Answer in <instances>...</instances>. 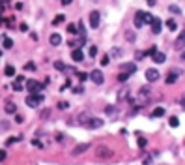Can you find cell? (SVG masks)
<instances>
[{
    "instance_id": "1",
    "label": "cell",
    "mask_w": 185,
    "mask_h": 165,
    "mask_svg": "<svg viewBox=\"0 0 185 165\" xmlns=\"http://www.w3.org/2000/svg\"><path fill=\"white\" fill-rule=\"evenodd\" d=\"M39 103H43V96H41L39 92L26 96V105H28V107H38Z\"/></svg>"
},
{
    "instance_id": "2",
    "label": "cell",
    "mask_w": 185,
    "mask_h": 165,
    "mask_svg": "<svg viewBox=\"0 0 185 165\" xmlns=\"http://www.w3.org/2000/svg\"><path fill=\"white\" fill-rule=\"evenodd\" d=\"M45 88V82L41 85V82H38V81H34V79H30V81H26V90H30L32 94H36V92H41Z\"/></svg>"
},
{
    "instance_id": "3",
    "label": "cell",
    "mask_w": 185,
    "mask_h": 165,
    "mask_svg": "<svg viewBox=\"0 0 185 165\" xmlns=\"http://www.w3.org/2000/svg\"><path fill=\"white\" fill-rule=\"evenodd\" d=\"M90 79H92V82H94V85H103L105 77H103V71H99V70H94V71L90 73Z\"/></svg>"
},
{
    "instance_id": "4",
    "label": "cell",
    "mask_w": 185,
    "mask_h": 165,
    "mask_svg": "<svg viewBox=\"0 0 185 165\" xmlns=\"http://www.w3.org/2000/svg\"><path fill=\"white\" fill-rule=\"evenodd\" d=\"M105 120H101V118H90L88 122H86V128H90V130H97V128H101Z\"/></svg>"
},
{
    "instance_id": "5",
    "label": "cell",
    "mask_w": 185,
    "mask_h": 165,
    "mask_svg": "<svg viewBox=\"0 0 185 165\" xmlns=\"http://www.w3.org/2000/svg\"><path fill=\"white\" fill-rule=\"evenodd\" d=\"M179 73H181V71L179 70H172L170 73L166 75V79H164V82H166V85H174V82L178 81V77H179Z\"/></svg>"
},
{
    "instance_id": "6",
    "label": "cell",
    "mask_w": 185,
    "mask_h": 165,
    "mask_svg": "<svg viewBox=\"0 0 185 165\" xmlns=\"http://www.w3.org/2000/svg\"><path fill=\"white\" fill-rule=\"evenodd\" d=\"M99 19H101V13L99 11H92L90 13V27L92 28H97V27H99Z\"/></svg>"
},
{
    "instance_id": "7",
    "label": "cell",
    "mask_w": 185,
    "mask_h": 165,
    "mask_svg": "<svg viewBox=\"0 0 185 165\" xmlns=\"http://www.w3.org/2000/svg\"><path fill=\"white\" fill-rule=\"evenodd\" d=\"M95 156H97V158H101V159H105V158H110V156H112V152H110L107 146H99V148L95 150Z\"/></svg>"
},
{
    "instance_id": "8",
    "label": "cell",
    "mask_w": 185,
    "mask_h": 165,
    "mask_svg": "<svg viewBox=\"0 0 185 165\" xmlns=\"http://www.w3.org/2000/svg\"><path fill=\"white\" fill-rule=\"evenodd\" d=\"M150 24H152V32H153V34H159V32H161V28H163V23H161V19L153 17Z\"/></svg>"
},
{
    "instance_id": "9",
    "label": "cell",
    "mask_w": 185,
    "mask_h": 165,
    "mask_svg": "<svg viewBox=\"0 0 185 165\" xmlns=\"http://www.w3.org/2000/svg\"><path fill=\"white\" fill-rule=\"evenodd\" d=\"M122 71H125V73H135L137 71V64L135 62H125V64H122Z\"/></svg>"
},
{
    "instance_id": "10",
    "label": "cell",
    "mask_w": 185,
    "mask_h": 165,
    "mask_svg": "<svg viewBox=\"0 0 185 165\" xmlns=\"http://www.w3.org/2000/svg\"><path fill=\"white\" fill-rule=\"evenodd\" d=\"M146 79L150 81V82H153V81H157L159 79V71L157 70H153V68H150V70H146Z\"/></svg>"
},
{
    "instance_id": "11",
    "label": "cell",
    "mask_w": 185,
    "mask_h": 165,
    "mask_svg": "<svg viewBox=\"0 0 185 165\" xmlns=\"http://www.w3.org/2000/svg\"><path fill=\"white\" fill-rule=\"evenodd\" d=\"M71 58H73V62H82L84 60V53L80 49H73L71 51Z\"/></svg>"
},
{
    "instance_id": "12",
    "label": "cell",
    "mask_w": 185,
    "mask_h": 165,
    "mask_svg": "<svg viewBox=\"0 0 185 165\" xmlns=\"http://www.w3.org/2000/svg\"><path fill=\"white\" fill-rule=\"evenodd\" d=\"M174 47H176V49H183V47H185V30L176 38V41H174Z\"/></svg>"
},
{
    "instance_id": "13",
    "label": "cell",
    "mask_w": 185,
    "mask_h": 165,
    "mask_svg": "<svg viewBox=\"0 0 185 165\" xmlns=\"http://www.w3.org/2000/svg\"><path fill=\"white\" fill-rule=\"evenodd\" d=\"M88 148H90V144H88V143H80V144H77V146H75L73 154H75V156H77V154H82V152L88 150Z\"/></svg>"
},
{
    "instance_id": "14",
    "label": "cell",
    "mask_w": 185,
    "mask_h": 165,
    "mask_svg": "<svg viewBox=\"0 0 185 165\" xmlns=\"http://www.w3.org/2000/svg\"><path fill=\"white\" fill-rule=\"evenodd\" d=\"M133 23H135V27H137V28H142V27H144V17H142V11H137L135 21H133Z\"/></svg>"
},
{
    "instance_id": "15",
    "label": "cell",
    "mask_w": 185,
    "mask_h": 165,
    "mask_svg": "<svg viewBox=\"0 0 185 165\" xmlns=\"http://www.w3.org/2000/svg\"><path fill=\"white\" fill-rule=\"evenodd\" d=\"M152 58H153V62H155V64H163V62L166 60V55H164V53H159V51H157V53L153 55Z\"/></svg>"
},
{
    "instance_id": "16",
    "label": "cell",
    "mask_w": 185,
    "mask_h": 165,
    "mask_svg": "<svg viewBox=\"0 0 185 165\" xmlns=\"http://www.w3.org/2000/svg\"><path fill=\"white\" fill-rule=\"evenodd\" d=\"M49 41H51V45H54V47H56V45H60V43H62V36L54 32V34H51Z\"/></svg>"
},
{
    "instance_id": "17",
    "label": "cell",
    "mask_w": 185,
    "mask_h": 165,
    "mask_svg": "<svg viewBox=\"0 0 185 165\" xmlns=\"http://www.w3.org/2000/svg\"><path fill=\"white\" fill-rule=\"evenodd\" d=\"M77 120H79V124H84V126H86V122L90 120V115H88V113H80V115L77 116Z\"/></svg>"
},
{
    "instance_id": "18",
    "label": "cell",
    "mask_w": 185,
    "mask_h": 165,
    "mask_svg": "<svg viewBox=\"0 0 185 165\" xmlns=\"http://www.w3.org/2000/svg\"><path fill=\"white\" fill-rule=\"evenodd\" d=\"M163 115H164V109H163V107H155L153 113H152V118H159V116H163Z\"/></svg>"
},
{
    "instance_id": "19",
    "label": "cell",
    "mask_w": 185,
    "mask_h": 165,
    "mask_svg": "<svg viewBox=\"0 0 185 165\" xmlns=\"http://www.w3.org/2000/svg\"><path fill=\"white\" fill-rule=\"evenodd\" d=\"M6 113L15 115V113H17V105H15V103H8V105H6Z\"/></svg>"
},
{
    "instance_id": "20",
    "label": "cell",
    "mask_w": 185,
    "mask_h": 165,
    "mask_svg": "<svg viewBox=\"0 0 185 165\" xmlns=\"http://www.w3.org/2000/svg\"><path fill=\"white\" fill-rule=\"evenodd\" d=\"M2 47H4V49H11V47H13V41L9 39V38H4V39H2Z\"/></svg>"
},
{
    "instance_id": "21",
    "label": "cell",
    "mask_w": 185,
    "mask_h": 165,
    "mask_svg": "<svg viewBox=\"0 0 185 165\" xmlns=\"http://www.w3.org/2000/svg\"><path fill=\"white\" fill-rule=\"evenodd\" d=\"M54 68L58 70V71H65V70H68V68H65V64H64V62H60V60L54 62Z\"/></svg>"
},
{
    "instance_id": "22",
    "label": "cell",
    "mask_w": 185,
    "mask_h": 165,
    "mask_svg": "<svg viewBox=\"0 0 185 165\" xmlns=\"http://www.w3.org/2000/svg\"><path fill=\"white\" fill-rule=\"evenodd\" d=\"M168 124H170L172 128H178V126H179V120H178V116H170V120H168Z\"/></svg>"
},
{
    "instance_id": "23",
    "label": "cell",
    "mask_w": 185,
    "mask_h": 165,
    "mask_svg": "<svg viewBox=\"0 0 185 165\" xmlns=\"http://www.w3.org/2000/svg\"><path fill=\"white\" fill-rule=\"evenodd\" d=\"M142 17H144V24H146V23H152V13H148V11H142Z\"/></svg>"
},
{
    "instance_id": "24",
    "label": "cell",
    "mask_w": 185,
    "mask_h": 165,
    "mask_svg": "<svg viewBox=\"0 0 185 165\" xmlns=\"http://www.w3.org/2000/svg\"><path fill=\"white\" fill-rule=\"evenodd\" d=\"M166 27L170 28V30H176L178 24H176V21H174V19H168V21H166Z\"/></svg>"
},
{
    "instance_id": "25",
    "label": "cell",
    "mask_w": 185,
    "mask_h": 165,
    "mask_svg": "<svg viewBox=\"0 0 185 165\" xmlns=\"http://www.w3.org/2000/svg\"><path fill=\"white\" fill-rule=\"evenodd\" d=\"M64 19H65V15H56V17L53 19V24H60V23H64Z\"/></svg>"
},
{
    "instance_id": "26",
    "label": "cell",
    "mask_w": 185,
    "mask_h": 165,
    "mask_svg": "<svg viewBox=\"0 0 185 165\" xmlns=\"http://www.w3.org/2000/svg\"><path fill=\"white\" fill-rule=\"evenodd\" d=\"M4 71H6V75H8V77L15 75V68H13V66H6V70H4Z\"/></svg>"
},
{
    "instance_id": "27",
    "label": "cell",
    "mask_w": 185,
    "mask_h": 165,
    "mask_svg": "<svg viewBox=\"0 0 185 165\" xmlns=\"http://www.w3.org/2000/svg\"><path fill=\"white\" fill-rule=\"evenodd\" d=\"M127 96H129V90H127V88H123V90L120 92V94H118V100H125Z\"/></svg>"
},
{
    "instance_id": "28",
    "label": "cell",
    "mask_w": 185,
    "mask_h": 165,
    "mask_svg": "<svg viewBox=\"0 0 185 165\" xmlns=\"http://www.w3.org/2000/svg\"><path fill=\"white\" fill-rule=\"evenodd\" d=\"M127 79H129V73H125V71H122V73L118 75V81H122V82H125Z\"/></svg>"
},
{
    "instance_id": "29",
    "label": "cell",
    "mask_w": 185,
    "mask_h": 165,
    "mask_svg": "<svg viewBox=\"0 0 185 165\" xmlns=\"http://www.w3.org/2000/svg\"><path fill=\"white\" fill-rule=\"evenodd\" d=\"M144 56H148L146 51H137V53H135V58H137V60H142Z\"/></svg>"
},
{
    "instance_id": "30",
    "label": "cell",
    "mask_w": 185,
    "mask_h": 165,
    "mask_svg": "<svg viewBox=\"0 0 185 165\" xmlns=\"http://www.w3.org/2000/svg\"><path fill=\"white\" fill-rule=\"evenodd\" d=\"M109 62H110V56H109V55H103V56H101V66H107Z\"/></svg>"
},
{
    "instance_id": "31",
    "label": "cell",
    "mask_w": 185,
    "mask_h": 165,
    "mask_svg": "<svg viewBox=\"0 0 185 165\" xmlns=\"http://www.w3.org/2000/svg\"><path fill=\"white\" fill-rule=\"evenodd\" d=\"M24 70L32 71V70H36V64H34V62H26V64H24Z\"/></svg>"
},
{
    "instance_id": "32",
    "label": "cell",
    "mask_w": 185,
    "mask_h": 165,
    "mask_svg": "<svg viewBox=\"0 0 185 165\" xmlns=\"http://www.w3.org/2000/svg\"><path fill=\"white\" fill-rule=\"evenodd\" d=\"M11 86H13V90H15V92H21V90H23V85H21L19 81H15Z\"/></svg>"
},
{
    "instance_id": "33",
    "label": "cell",
    "mask_w": 185,
    "mask_h": 165,
    "mask_svg": "<svg viewBox=\"0 0 185 165\" xmlns=\"http://www.w3.org/2000/svg\"><path fill=\"white\" fill-rule=\"evenodd\" d=\"M168 11H170V13H181V9H179L178 6H174V4H172V6H168Z\"/></svg>"
},
{
    "instance_id": "34",
    "label": "cell",
    "mask_w": 185,
    "mask_h": 165,
    "mask_svg": "<svg viewBox=\"0 0 185 165\" xmlns=\"http://www.w3.org/2000/svg\"><path fill=\"white\" fill-rule=\"evenodd\" d=\"M68 32L69 34H77L79 30H77V24H68Z\"/></svg>"
},
{
    "instance_id": "35",
    "label": "cell",
    "mask_w": 185,
    "mask_h": 165,
    "mask_svg": "<svg viewBox=\"0 0 185 165\" xmlns=\"http://www.w3.org/2000/svg\"><path fill=\"white\" fill-rule=\"evenodd\" d=\"M58 109H69V103L68 101H58Z\"/></svg>"
},
{
    "instance_id": "36",
    "label": "cell",
    "mask_w": 185,
    "mask_h": 165,
    "mask_svg": "<svg viewBox=\"0 0 185 165\" xmlns=\"http://www.w3.org/2000/svg\"><path fill=\"white\" fill-rule=\"evenodd\" d=\"M88 53H90V56H92V58H94V56L97 55V47H95V45H92V47H90V51H88Z\"/></svg>"
},
{
    "instance_id": "37",
    "label": "cell",
    "mask_w": 185,
    "mask_h": 165,
    "mask_svg": "<svg viewBox=\"0 0 185 165\" xmlns=\"http://www.w3.org/2000/svg\"><path fill=\"white\" fill-rule=\"evenodd\" d=\"M155 53H157V47H155V45H153V47H150V49L146 51V55H150V56H153Z\"/></svg>"
},
{
    "instance_id": "38",
    "label": "cell",
    "mask_w": 185,
    "mask_h": 165,
    "mask_svg": "<svg viewBox=\"0 0 185 165\" xmlns=\"http://www.w3.org/2000/svg\"><path fill=\"white\" fill-rule=\"evenodd\" d=\"M77 75H79V79H80V81H86V79H88V73H84V71H79Z\"/></svg>"
},
{
    "instance_id": "39",
    "label": "cell",
    "mask_w": 185,
    "mask_h": 165,
    "mask_svg": "<svg viewBox=\"0 0 185 165\" xmlns=\"http://www.w3.org/2000/svg\"><path fill=\"white\" fill-rule=\"evenodd\" d=\"M21 139H23V137H11V139H8V144H13V143H17V141H21Z\"/></svg>"
},
{
    "instance_id": "40",
    "label": "cell",
    "mask_w": 185,
    "mask_h": 165,
    "mask_svg": "<svg viewBox=\"0 0 185 165\" xmlns=\"http://www.w3.org/2000/svg\"><path fill=\"white\" fill-rule=\"evenodd\" d=\"M138 146H140V148L146 146V139H144V137H138Z\"/></svg>"
},
{
    "instance_id": "41",
    "label": "cell",
    "mask_w": 185,
    "mask_h": 165,
    "mask_svg": "<svg viewBox=\"0 0 185 165\" xmlns=\"http://www.w3.org/2000/svg\"><path fill=\"white\" fill-rule=\"evenodd\" d=\"M82 92H84L82 86H75V88H73V94H82Z\"/></svg>"
},
{
    "instance_id": "42",
    "label": "cell",
    "mask_w": 185,
    "mask_h": 165,
    "mask_svg": "<svg viewBox=\"0 0 185 165\" xmlns=\"http://www.w3.org/2000/svg\"><path fill=\"white\" fill-rule=\"evenodd\" d=\"M120 53H122V51H120V49H112L109 56H120Z\"/></svg>"
},
{
    "instance_id": "43",
    "label": "cell",
    "mask_w": 185,
    "mask_h": 165,
    "mask_svg": "<svg viewBox=\"0 0 185 165\" xmlns=\"http://www.w3.org/2000/svg\"><path fill=\"white\" fill-rule=\"evenodd\" d=\"M125 38L129 39V41H133V39H135V34H133V32H127V34H125Z\"/></svg>"
},
{
    "instance_id": "44",
    "label": "cell",
    "mask_w": 185,
    "mask_h": 165,
    "mask_svg": "<svg viewBox=\"0 0 185 165\" xmlns=\"http://www.w3.org/2000/svg\"><path fill=\"white\" fill-rule=\"evenodd\" d=\"M32 144H34V146H38V148H41V146H43V144H41V143L38 141V139H34V141H32Z\"/></svg>"
},
{
    "instance_id": "45",
    "label": "cell",
    "mask_w": 185,
    "mask_h": 165,
    "mask_svg": "<svg viewBox=\"0 0 185 165\" xmlns=\"http://www.w3.org/2000/svg\"><path fill=\"white\" fill-rule=\"evenodd\" d=\"M15 122L21 124V122H24V120H23V116H21V115H15Z\"/></svg>"
},
{
    "instance_id": "46",
    "label": "cell",
    "mask_w": 185,
    "mask_h": 165,
    "mask_svg": "<svg viewBox=\"0 0 185 165\" xmlns=\"http://www.w3.org/2000/svg\"><path fill=\"white\" fill-rule=\"evenodd\" d=\"M6 159V150H0V161H4Z\"/></svg>"
},
{
    "instance_id": "47",
    "label": "cell",
    "mask_w": 185,
    "mask_h": 165,
    "mask_svg": "<svg viewBox=\"0 0 185 165\" xmlns=\"http://www.w3.org/2000/svg\"><path fill=\"white\" fill-rule=\"evenodd\" d=\"M105 111H107V115H112V113H114V107H107Z\"/></svg>"
},
{
    "instance_id": "48",
    "label": "cell",
    "mask_w": 185,
    "mask_h": 165,
    "mask_svg": "<svg viewBox=\"0 0 185 165\" xmlns=\"http://www.w3.org/2000/svg\"><path fill=\"white\" fill-rule=\"evenodd\" d=\"M26 30H28V27H26V24L23 23V24H21V32H26Z\"/></svg>"
},
{
    "instance_id": "49",
    "label": "cell",
    "mask_w": 185,
    "mask_h": 165,
    "mask_svg": "<svg viewBox=\"0 0 185 165\" xmlns=\"http://www.w3.org/2000/svg\"><path fill=\"white\" fill-rule=\"evenodd\" d=\"M71 2H73V0H62V4H64V6H69Z\"/></svg>"
},
{
    "instance_id": "50",
    "label": "cell",
    "mask_w": 185,
    "mask_h": 165,
    "mask_svg": "<svg viewBox=\"0 0 185 165\" xmlns=\"http://www.w3.org/2000/svg\"><path fill=\"white\" fill-rule=\"evenodd\" d=\"M148 4H150V6H153V4H155V0H146Z\"/></svg>"
},
{
    "instance_id": "51",
    "label": "cell",
    "mask_w": 185,
    "mask_h": 165,
    "mask_svg": "<svg viewBox=\"0 0 185 165\" xmlns=\"http://www.w3.org/2000/svg\"><path fill=\"white\" fill-rule=\"evenodd\" d=\"M181 60H185V49L181 51Z\"/></svg>"
},
{
    "instance_id": "52",
    "label": "cell",
    "mask_w": 185,
    "mask_h": 165,
    "mask_svg": "<svg viewBox=\"0 0 185 165\" xmlns=\"http://www.w3.org/2000/svg\"><path fill=\"white\" fill-rule=\"evenodd\" d=\"M0 21H2V17H0Z\"/></svg>"
}]
</instances>
